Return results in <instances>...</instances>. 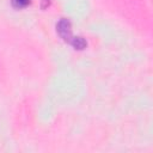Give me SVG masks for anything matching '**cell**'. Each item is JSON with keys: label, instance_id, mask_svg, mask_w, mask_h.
<instances>
[{"label": "cell", "instance_id": "cell-1", "mask_svg": "<svg viewBox=\"0 0 153 153\" xmlns=\"http://www.w3.org/2000/svg\"><path fill=\"white\" fill-rule=\"evenodd\" d=\"M30 2V0H13V5L16 7H24Z\"/></svg>", "mask_w": 153, "mask_h": 153}]
</instances>
